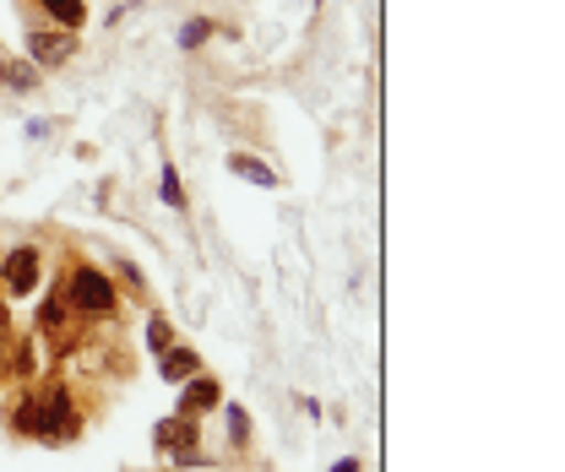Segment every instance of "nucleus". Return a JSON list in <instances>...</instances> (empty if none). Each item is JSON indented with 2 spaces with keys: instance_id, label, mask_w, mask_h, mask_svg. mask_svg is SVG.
I'll return each mask as SVG.
<instances>
[{
  "instance_id": "nucleus-1",
  "label": "nucleus",
  "mask_w": 565,
  "mask_h": 472,
  "mask_svg": "<svg viewBox=\"0 0 565 472\" xmlns=\"http://www.w3.org/2000/svg\"><path fill=\"white\" fill-rule=\"evenodd\" d=\"M11 435L17 440H44V446H66L82 435V403L66 380H39L28 386L11 407Z\"/></svg>"
},
{
  "instance_id": "nucleus-2",
  "label": "nucleus",
  "mask_w": 565,
  "mask_h": 472,
  "mask_svg": "<svg viewBox=\"0 0 565 472\" xmlns=\"http://www.w3.org/2000/svg\"><path fill=\"white\" fill-rule=\"evenodd\" d=\"M61 288H66V304L76 321H104V315L120 310V288L109 282V271L98 267H71L61 277Z\"/></svg>"
},
{
  "instance_id": "nucleus-3",
  "label": "nucleus",
  "mask_w": 565,
  "mask_h": 472,
  "mask_svg": "<svg viewBox=\"0 0 565 472\" xmlns=\"http://www.w3.org/2000/svg\"><path fill=\"white\" fill-rule=\"evenodd\" d=\"M152 446H158L174 468H196V462H202V418H185V412L163 418V423L152 429Z\"/></svg>"
},
{
  "instance_id": "nucleus-4",
  "label": "nucleus",
  "mask_w": 565,
  "mask_h": 472,
  "mask_svg": "<svg viewBox=\"0 0 565 472\" xmlns=\"http://www.w3.org/2000/svg\"><path fill=\"white\" fill-rule=\"evenodd\" d=\"M39 271H44V250H39V245H17V250H6V261H0V288H6L11 299H28V293L39 288Z\"/></svg>"
},
{
  "instance_id": "nucleus-5",
  "label": "nucleus",
  "mask_w": 565,
  "mask_h": 472,
  "mask_svg": "<svg viewBox=\"0 0 565 472\" xmlns=\"http://www.w3.org/2000/svg\"><path fill=\"white\" fill-rule=\"evenodd\" d=\"M28 55H33L39 71L66 66L71 55H76V33H66V28H33L28 33Z\"/></svg>"
},
{
  "instance_id": "nucleus-6",
  "label": "nucleus",
  "mask_w": 565,
  "mask_h": 472,
  "mask_svg": "<svg viewBox=\"0 0 565 472\" xmlns=\"http://www.w3.org/2000/svg\"><path fill=\"white\" fill-rule=\"evenodd\" d=\"M39 337L55 342V353H66V337H76V315H71L66 288H61V282H55V293H50L44 310H39Z\"/></svg>"
},
{
  "instance_id": "nucleus-7",
  "label": "nucleus",
  "mask_w": 565,
  "mask_h": 472,
  "mask_svg": "<svg viewBox=\"0 0 565 472\" xmlns=\"http://www.w3.org/2000/svg\"><path fill=\"white\" fill-rule=\"evenodd\" d=\"M180 386H185V391H180V412H185V418H202L212 407H223V386H217L212 375H202V369H196L191 380H180Z\"/></svg>"
},
{
  "instance_id": "nucleus-8",
  "label": "nucleus",
  "mask_w": 565,
  "mask_h": 472,
  "mask_svg": "<svg viewBox=\"0 0 565 472\" xmlns=\"http://www.w3.org/2000/svg\"><path fill=\"white\" fill-rule=\"evenodd\" d=\"M39 17H50L55 28H66V33H76L82 22H87V0H28Z\"/></svg>"
},
{
  "instance_id": "nucleus-9",
  "label": "nucleus",
  "mask_w": 565,
  "mask_h": 472,
  "mask_svg": "<svg viewBox=\"0 0 565 472\" xmlns=\"http://www.w3.org/2000/svg\"><path fill=\"white\" fill-rule=\"evenodd\" d=\"M158 358H163L158 369H163V380H169V386H180V380H191V375L202 369V358H196V347H180V342H174L169 353H158Z\"/></svg>"
},
{
  "instance_id": "nucleus-10",
  "label": "nucleus",
  "mask_w": 565,
  "mask_h": 472,
  "mask_svg": "<svg viewBox=\"0 0 565 472\" xmlns=\"http://www.w3.org/2000/svg\"><path fill=\"white\" fill-rule=\"evenodd\" d=\"M228 169L239 174V180H250V185H262V191H278V174L262 163V158H245V152H234L228 158Z\"/></svg>"
},
{
  "instance_id": "nucleus-11",
  "label": "nucleus",
  "mask_w": 565,
  "mask_h": 472,
  "mask_svg": "<svg viewBox=\"0 0 565 472\" xmlns=\"http://www.w3.org/2000/svg\"><path fill=\"white\" fill-rule=\"evenodd\" d=\"M0 82L11 93H39V66H22V61H0Z\"/></svg>"
},
{
  "instance_id": "nucleus-12",
  "label": "nucleus",
  "mask_w": 565,
  "mask_h": 472,
  "mask_svg": "<svg viewBox=\"0 0 565 472\" xmlns=\"http://www.w3.org/2000/svg\"><path fill=\"white\" fill-rule=\"evenodd\" d=\"M147 347H152V353H169V347H174V326H169V315H163V310H152V315H147Z\"/></svg>"
},
{
  "instance_id": "nucleus-13",
  "label": "nucleus",
  "mask_w": 565,
  "mask_h": 472,
  "mask_svg": "<svg viewBox=\"0 0 565 472\" xmlns=\"http://www.w3.org/2000/svg\"><path fill=\"white\" fill-rule=\"evenodd\" d=\"M228 446H234V451L250 446V412H245V407H228Z\"/></svg>"
},
{
  "instance_id": "nucleus-14",
  "label": "nucleus",
  "mask_w": 565,
  "mask_h": 472,
  "mask_svg": "<svg viewBox=\"0 0 565 472\" xmlns=\"http://www.w3.org/2000/svg\"><path fill=\"white\" fill-rule=\"evenodd\" d=\"M202 39H212V22H207V17H196V22H185V28H180V50H196Z\"/></svg>"
},
{
  "instance_id": "nucleus-15",
  "label": "nucleus",
  "mask_w": 565,
  "mask_h": 472,
  "mask_svg": "<svg viewBox=\"0 0 565 472\" xmlns=\"http://www.w3.org/2000/svg\"><path fill=\"white\" fill-rule=\"evenodd\" d=\"M163 202H169V206H185V191H180L174 169H163Z\"/></svg>"
},
{
  "instance_id": "nucleus-16",
  "label": "nucleus",
  "mask_w": 565,
  "mask_h": 472,
  "mask_svg": "<svg viewBox=\"0 0 565 472\" xmlns=\"http://www.w3.org/2000/svg\"><path fill=\"white\" fill-rule=\"evenodd\" d=\"M332 472H359V462H353V457H343V462H338Z\"/></svg>"
}]
</instances>
